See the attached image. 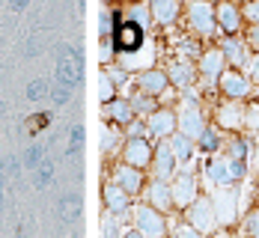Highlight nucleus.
I'll list each match as a JSON object with an SVG mask.
<instances>
[{"label":"nucleus","mask_w":259,"mask_h":238,"mask_svg":"<svg viewBox=\"0 0 259 238\" xmlns=\"http://www.w3.org/2000/svg\"><path fill=\"white\" fill-rule=\"evenodd\" d=\"M80 66H83V57H80L78 48L63 45L60 48V60H57V83H63V86L72 89L80 80Z\"/></svg>","instance_id":"f257e3e1"},{"label":"nucleus","mask_w":259,"mask_h":238,"mask_svg":"<svg viewBox=\"0 0 259 238\" xmlns=\"http://www.w3.org/2000/svg\"><path fill=\"white\" fill-rule=\"evenodd\" d=\"M113 45L119 48L122 54H134L143 48V27L137 21H122L113 33Z\"/></svg>","instance_id":"f03ea898"},{"label":"nucleus","mask_w":259,"mask_h":238,"mask_svg":"<svg viewBox=\"0 0 259 238\" xmlns=\"http://www.w3.org/2000/svg\"><path fill=\"white\" fill-rule=\"evenodd\" d=\"M134 223H137V232L143 238H161L164 235V217H161L152 206L134 209Z\"/></svg>","instance_id":"7ed1b4c3"},{"label":"nucleus","mask_w":259,"mask_h":238,"mask_svg":"<svg viewBox=\"0 0 259 238\" xmlns=\"http://www.w3.org/2000/svg\"><path fill=\"white\" fill-rule=\"evenodd\" d=\"M179 125H182V134H185L188 140H191V137H200V134H203V116H200V110H197V105H194L191 99H185V102H182Z\"/></svg>","instance_id":"20e7f679"},{"label":"nucleus","mask_w":259,"mask_h":238,"mask_svg":"<svg viewBox=\"0 0 259 238\" xmlns=\"http://www.w3.org/2000/svg\"><path fill=\"white\" fill-rule=\"evenodd\" d=\"M149 161H152V149H149V143L140 140V137H131L128 143H125V164L134 167V170H140V167H146Z\"/></svg>","instance_id":"39448f33"},{"label":"nucleus","mask_w":259,"mask_h":238,"mask_svg":"<svg viewBox=\"0 0 259 238\" xmlns=\"http://www.w3.org/2000/svg\"><path fill=\"white\" fill-rule=\"evenodd\" d=\"M235 203H238V191H233V187H221L218 191L214 206H218V220L221 223H233L235 220Z\"/></svg>","instance_id":"423d86ee"},{"label":"nucleus","mask_w":259,"mask_h":238,"mask_svg":"<svg viewBox=\"0 0 259 238\" xmlns=\"http://www.w3.org/2000/svg\"><path fill=\"white\" fill-rule=\"evenodd\" d=\"M211 203L208 200H200V203H191V226L197 229V232H208L211 226H214V217H211Z\"/></svg>","instance_id":"0eeeda50"},{"label":"nucleus","mask_w":259,"mask_h":238,"mask_svg":"<svg viewBox=\"0 0 259 238\" xmlns=\"http://www.w3.org/2000/svg\"><path fill=\"white\" fill-rule=\"evenodd\" d=\"M170 194H173V203L176 206H188V203H194V197H197V182H194V176H179L176 179V185L170 187Z\"/></svg>","instance_id":"6e6552de"},{"label":"nucleus","mask_w":259,"mask_h":238,"mask_svg":"<svg viewBox=\"0 0 259 238\" xmlns=\"http://www.w3.org/2000/svg\"><path fill=\"white\" fill-rule=\"evenodd\" d=\"M128 197L131 194H125L119 185H107L104 187V206H107V212L122 214L125 209H128Z\"/></svg>","instance_id":"1a4fd4ad"},{"label":"nucleus","mask_w":259,"mask_h":238,"mask_svg":"<svg viewBox=\"0 0 259 238\" xmlns=\"http://www.w3.org/2000/svg\"><path fill=\"white\" fill-rule=\"evenodd\" d=\"M191 24H194V30H200L203 36L211 33V30H214V21H211V6H206V3H194V6H191Z\"/></svg>","instance_id":"9d476101"},{"label":"nucleus","mask_w":259,"mask_h":238,"mask_svg":"<svg viewBox=\"0 0 259 238\" xmlns=\"http://www.w3.org/2000/svg\"><path fill=\"white\" fill-rule=\"evenodd\" d=\"M149 131L155 134V137H167V134L176 128V116L173 113H167V110H158V113H152L149 116Z\"/></svg>","instance_id":"9b49d317"},{"label":"nucleus","mask_w":259,"mask_h":238,"mask_svg":"<svg viewBox=\"0 0 259 238\" xmlns=\"http://www.w3.org/2000/svg\"><path fill=\"white\" fill-rule=\"evenodd\" d=\"M116 185L122 187L125 194H137L140 191V185H143V179H140V170H134V167H119L116 170Z\"/></svg>","instance_id":"f8f14e48"},{"label":"nucleus","mask_w":259,"mask_h":238,"mask_svg":"<svg viewBox=\"0 0 259 238\" xmlns=\"http://www.w3.org/2000/svg\"><path fill=\"white\" fill-rule=\"evenodd\" d=\"M57 214H60L66 223H72L80 214V197L78 194H63V197L57 200Z\"/></svg>","instance_id":"ddd939ff"},{"label":"nucleus","mask_w":259,"mask_h":238,"mask_svg":"<svg viewBox=\"0 0 259 238\" xmlns=\"http://www.w3.org/2000/svg\"><path fill=\"white\" fill-rule=\"evenodd\" d=\"M146 203H149L152 209H167V206L173 203V194H170V187L164 185V182H155V185L146 191Z\"/></svg>","instance_id":"4468645a"},{"label":"nucleus","mask_w":259,"mask_h":238,"mask_svg":"<svg viewBox=\"0 0 259 238\" xmlns=\"http://www.w3.org/2000/svg\"><path fill=\"white\" fill-rule=\"evenodd\" d=\"M208 179L218 182L221 187L230 185V182H233V167H230V161H214V164L208 167Z\"/></svg>","instance_id":"2eb2a0df"},{"label":"nucleus","mask_w":259,"mask_h":238,"mask_svg":"<svg viewBox=\"0 0 259 238\" xmlns=\"http://www.w3.org/2000/svg\"><path fill=\"white\" fill-rule=\"evenodd\" d=\"M104 113L113 119V122H131L134 119V107L128 102H110V105H104Z\"/></svg>","instance_id":"dca6fc26"},{"label":"nucleus","mask_w":259,"mask_h":238,"mask_svg":"<svg viewBox=\"0 0 259 238\" xmlns=\"http://www.w3.org/2000/svg\"><path fill=\"white\" fill-rule=\"evenodd\" d=\"M140 86H143L146 92H152V96H161L164 86H167V78H164L161 72H152V69H149V72L140 75Z\"/></svg>","instance_id":"f3484780"},{"label":"nucleus","mask_w":259,"mask_h":238,"mask_svg":"<svg viewBox=\"0 0 259 238\" xmlns=\"http://www.w3.org/2000/svg\"><path fill=\"white\" fill-rule=\"evenodd\" d=\"M241 122H247V110H241L238 105H227L221 110V125L227 128H238Z\"/></svg>","instance_id":"a211bd4d"},{"label":"nucleus","mask_w":259,"mask_h":238,"mask_svg":"<svg viewBox=\"0 0 259 238\" xmlns=\"http://www.w3.org/2000/svg\"><path fill=\"white\" fill-rule=\"evenodd\" d=\"M221 69H224V51H208L206 57L200 60V72H203L206 78H214Z\"/></svg>","instance_id":"6ab92c4d"},{"label":"nucleus","mask_w":259,"mask_h":238,"mask_svg":"<svg viewBox=\"0 0 259 238\" xmlns=\"http://www.w3.org/2000/svg\"><path fill=\"white\" fill-rule=\"evenodd\" d=\"M224 92H227V96H233V99L247 96V80L238 78V75H233V72H227V75H224Z\"/></svg>","instance_id":"aec40b11"},{"label":"nucleus","mask_w":259,"mask_h":238,"mask_svg":"<svg viewBox=\"0 0 259 238\" xmlns=\"http://www.w3.org/2000/svg\"><path fill=\"white\" fill-rule=\"evenodd\" d=\"M155 173H158V179H161V182L173 173V152H170V146H161V149H158Z\"/></svg>","instance_id":"412c9836"},{"label":"nucleus","mask_w":259,"mask_h":238,"mask_svg":"<svg viewBox=\"0 0 259 238\" xmlns=\"http://www.w3.org/2000/svg\"><path fill=\"white\" fill-rule=\"evenodd\" d=\"M176 12H179V6H176V0H164V3H152V15H155L161 24H170L173 18H176Z\"/></svg>","instance_id":"4be33fe9"},{"label":"nucleus","mask_w":259,"mask_h":238,"mask_svg":"<svg viewBox=\"0 0 259 238\" xmlns=\"http://www.w3.org/2000/svg\"><path fill=\"white\" fill-rule=\"evenodd\" d=\"M24 167H30V170H36V167H39V164H42V161H45V146H42V143H30V146H27V152H24Z\"/></svg>","instance_id":"5701e85b"},{"label":"nucleus","mask_w":259,"mask_h":238,"mask_svg":"<svg viewBox=\"0 0 259 238\" xmlns=\"http://www.w3.org/2000/svg\"><path fill=\"white\" fill-rule=\"evenodd\" d=\"M218 21H221V27H224L227 33H235V30H238V12H235L233 6H221V9H218Z\"/></svg>","instance_id":"b1692460"},{"label":"nucleus","mask_w":259,"mask_h":238,"mask_svg":"<svg viewBox=\"0 0 259 238\" xmlns=\"http://www.w3.org/2000/svg\"><path fill=\"white\" fill-rule=\"evenodd\" d=\"M51 179H54V161L45 158L39 167H36V176H33V182H36V187H45V185H51Z\"/></svg>","instance_id":"393cba45"},{"label":"nucleus","mask_w":259,"mask_h":238,"mask_svg":"<svg viewBox=\"0 0 259 238\" xmlns=\"http://www.w3.org/2000/svg\"><path fill=\"white\" fill-rule=\"evenodd\" d=\"M170 152H173V158L176 161H188L191 158V152H194V149H191V140H188L185 134H179V137L170 143Z\"/></svg>","instance_id":"a878e982"},{"label":"nucleus","mask_w":259,"mask_h":238,"mask_svg":"<svg viewBox=\"0 0 259 238\" xmlns=\"http://www.w3.org/2000/svg\"><path fill=\"white\" fill-rule=\"evenodd\" d=\"M48 92H51V86H48L45 80H30V83H27V89H24V96L30 99V102H42Z\"/></svg>","instance_id":"bb28decb"},{"label":"nucleus","mask_w":259,"mask_h":238,"mask_svg":"<svg viewBox=\"0 0 259 238\" xmlns=\"http://www.w3.org/2000/svg\"><path fill=\"white\" fill-rule=\"evenodd\" d=\"M170 78H173V83H179V86H188V83L194 80L191 66H185V63H173V66H170Z\"/></svg>","instance_id":"cd10ccee"},{"label":"nucleus","mask_w":259,"mask_h":238,"mask_svg":"<svg viewBox=\"0 0 259 238\" xmlns=\"http://www.w3.org/2000/svg\"><path fill=\"white\" fill-rule=\"evenodd\" d=\"M224 54L233 60V63H238V66H244L247 63V54H244V45L241 42H235V39H230L227 45H224Z\"/></svg>","instance_id":"c85d7f7f"},{"label":"nucleus","mask_w":259,"mask_h":238,"mask_svg":"<svg viewBox=\"0 0 259 238\" xmlns=\"http://www.w3.org/2000/svg\"><path fill=\"white\" fill-rule=\"evenodd\" d=\"M119 214H113V212H107L102 217V232H104V238H122L119 235V220H116Z\"/></svg>","instance_id":"c756f323"},{"label":"nucleus","mask_w":259,"mask_h":238,"mask_svg":"<svg viewBox=\"0 0 259 238\" xmlns=\"http://www.w3.org/2000/svg\"><path fill=\"white\" fill-rule=\"evenodd\" d=\"M99 96H102V105H110L116 99V86H113V80L107 78V72L99 78Z\"/></svg>","instance_id":"7c9ffc66"},{"label":"nucleus","mask_w":259,"mask_h":238,"mask_svg":"<svg viewBox=\"0 0 259 238\" xmlns=\"http://www.w3.org/2000/svg\"><path fill=\"white\" fill-rule=\"evenodd\" d=\"M48 96H51V102H54L57 107H63V105H69V99H72V89L54 80V86H51V92H48Z\"/></svg>","instance_id":"2f4dec72"},{"label":"nucleus","mask_w":259,"mask_h":238,"mask_svg":"<svg viewBox=\"0 0 259 238\" xmlns=\"http://www.w3.org/2000/svg\"><path fill=\"white\" fill-rule=\"evenodd\" d=\"M83 137H87V134H83V128H80V125H75V128H72V137H69V155H78V149L83 146Z\"/></svg>","instance_id":"473e14b6"},{"label":"nucleus","mask_w":259,"mask_h":238,"mask_svg":"<svg viewBox=\"0 0 259 238\" xmlns=\"http://www.w3.org/2000/svg\"><path fill=\"white\" fill-rule=\"evenodd\" d=\"M48 122H51V113H36V116H30L27 128H30V131H42Z\"/></svg>","instance_id":"72a5a7b5"},{"label":"nucleus","mask_w":259,"mask_h":238,"mask_svg":"<svg viewBox=\"0 0 259 238\" xmlns=\"http://www.w3.org/2000/svg\"><path fill=\"white\" fill-rule=\"evenodd\" d=\"M107 78L113 80V86H119V83H125V69H110Z\"/></svg>","instance_id":"f704fd0d"},{"label":"nucleus","mask_w":259,"mask_h":238,"mask_svg":"<svg viewBox=\"0 0 259 238\" xmlns=\"http://www.w3.org/2000/svg\"><path fill=\"white\" fill-rule=\"evenodd\" d=\"M21 167H24V161H18V158L6 161V173H9V176H18V170H21Z\"/></svg>","instance_id":"c9c22d12"},{"label":"nucleus","mask_w":259,"mask_h":238,"mask_svg":"<svg viewBox=\"0 0 259 238\" xmlns=\"http://www.w3.org/2000/svg\"><path fill=\"white\" fill-rule=\"evenodd\" d=\"M247 232L253 238H259V214H253V217H247Z\"/></svg>","instance_id":"e433bc0d"},{"label":"nucleus","mask_w":259,"mask_h":238,"mask_svg":"<svg viewBox=\"0 0 259 238\" xmlns=\"http://www.w3.org/2000/svg\"><path fill=\"white\" fill-rule=\"evenodd\" d=\"M247 125L259 128V107H247Z\"/></svg>","instance_id":"4c0bfd02"},{"label":"nucleus","mask_w":259,"mask_h":238,"mask_svg":"<svg viewBox=\"0 0 259 238\" xmlns=\"http://www.w3.org/2000/svg\"><path fill=\"white\" fill-rule=\"evenodd\" d=\"M131 107H134V110H149V99H146V96H137V99L131 102Z\"/></svg>","instance_id":"58836bf2"},{"label":"nucleus","mask_w":259,"mask_h":238,"mask_svg":"<svg viewBox=\"0 0 259 238\" xmlns=\"http://www.w3.org/2000/svg\"><path fill=\"white\" fill-rule=\"evenodd\" d=\"M99 21H102V36H107V30H110V15L102 12V15H99Z\"/></svg>","instance_id":"ea45409f"},{"label":"nucleus","mask_w":259,"mask_h":238,"mask_svg":"<svg viewBox=\"0 0 259 238\" xmlns=\"http://www.w3.org/2000/svg\"><path fill=\"white\" fill-rule=\"evenodd\" d=\"M176 238H200V232H197V229H179Z\"/></svg>","instance_id":"a19ab883"},{"label":"nucleus","mask_w":259,"mask_h":238,"mask_svg":"<svg viewBox=\"0 0 259 238\" xmlns=\"http://www.w3.org/2000/svg\"><path fill=\"white\" fill-rule=\"evenodd\" d=\"M247 18H253V21H259V3H253V6H247Z\"/></svg>","instance_id":"79ce46f5"},{"label":"nucleus","mask_w":259,"mask_h":238,"mask_svg":"<svg viewBox=\"0 0 259 238\" xmlns=\"http://www.w3.org/2000/svg\"><path fill=\"white\" fill-rule=\"evenodd\" d=\"M250 72H253V78L259 80V57H253V60H250Z\"/></svg>","instance_id":"37998d69"},{"label":"nucleus","mask_w":259,"mask_h":238,"mask_svg":"<svg viewBox=\"0 0 259 238\" xmlns=\"http://www.w3.org/2000/svg\"><path fill=\"white\" fill-rule=\"evenodd\" d=\"M250 42H253V45L259 48V24L253 27V30H250Z\"/></svg>","instance_id":"c03bdc74"},{"label":"nucleus","mask_w":259,"mask_h":238,"mask_svg":"<svg viewBox=\"0 0 259 238\" xmlns=\"http://www.w3.org/2000/svg\"><path fill=\"white\" fill-rule=\"evenodd\" d=\"M0 176H6V161L0 158Z\"/></svg>","instance_id":"a18cd8bd"},{"label":"nucleus","mask_w":259,"mask_h":238,"mask_svg":"<svg viewBox=\"0 0 259 238\" xmlns=\"http://www.w3.org/2000/svg\"><path fill=\"white\" fill-rule=\"evenodd\" d=\"M122 238H143V235H140V232H125Z\"/></svg>","instance_id":"49530a36"},{"label":"nucleus","mask_w":259,"mask_h":238,"mask_svg":"<svg viewBox=\"0 0 259 238\" xmlns=\"http://www.w3.org/2000/svg\"><path fill=\"white\" fill-rule=\"evenodd\" d=\"M0 212H3V194H0Z\"/></svg>","instance_id":"de8ad7c7"},{"label":"nucleus","mask_w":259,"mask_h":238,"mask_svg":"<svg viewBox=\"0 0 259 238\" xmlns=\"http://www.w3.org/2000/svg\"><path fill=\"white\" fill-rule=\"evenodd\" d=\"M0 194H3V176H0Z\"/></svg>","instance_id":"09e8293b"},{"label":"nucleus","mask_w":259,"mask_h":238,"mask_svg":"<svg viewBox=\"0 0 259 238\" xmlns=\"http://www.w3.org/2000/svg\"><path fill=\"white\" fill-rule=\"evenodd\" d=\"M0 116H3V102H0Z\"/></svg>","instance_id":"8fccbe9b"}]
</instances>
